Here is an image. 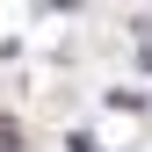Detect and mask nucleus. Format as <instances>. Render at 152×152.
<instances>
[{
  "label": "nucleus",
  "instance_id": "obj_1",
  "mask_svg": "<svg viewBox=\"0 0 152 152\" xmlns=\"http://www.w3.org/2000/svg\"><path fill=\"white\" fill-rule=\"evenodd\" d=\"M15 145H22V138H15V123H0V152H15Z\"/></svg>",
  "mask_w": 152,
  "mask_h": 152
}]
</instances>
